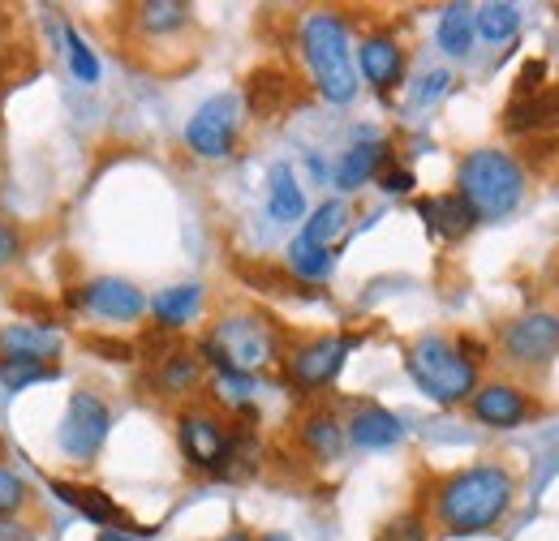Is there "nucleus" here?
<instances>
[{"instance_id": "nucleus-36", "label": "nucleus", "mask_w": 559, "mask_h": 541, "mask_svg": "<svg viewBox=\"0 0 559 541\" xmlns=\"http://www.w3.org/2000/svg\"><path fill=\"white\" fill-rule=\"evenodd\" d=\"M383 190L388 194H409L414 190V172H388L383 177Z\"/></svg>"}, {"instance_id": "nucleus-38", "label": "nucleus", "mask_w": 559, "mask_h": 541, "mask_svg": "<svg viewBox=\"0 0 559 541\" xmlns=\"http://www.w3.org/2000/svg\"><path fill=\"white\" fill-rule=\"evenodd\" d=\"M91 348H95V352H104V357H121V361H130V344H112V339H91Z\"/></svg>"}, {"instance_id": "nucleus-27", "label": "nucleus", "mask_w": 559, "mask_h": 541, "mask_svg": "<svg viewBox=\"0 0 559 541\" xmlns=\"http://www.w3.org/2000/svg\"><path fill=\"white\" fill-rule=\"evenodd\" d=\"M288 267L293 275H301V279H323L328 270H332V250H323V245H310V241H293L288 245Z\"/></svg>"}, {"instance_id": "nucleus-4", "label": "nucleus", "mask_w": 559, "mask_h": 541, "mask_svg": "<svg viewBox=\"0 0 559 541\" xmlns=\"http://www.w3.org/2000/svg\"><path fill=\"white\" fill-rule=\"evenodd\" d=\"M405 365H409V378L418 383L435 405H461L478 387V370L461 357V348L452 339L443 336H421L409 348Z\"/></svg>"}, {"instance_id": "nucleus-9", "label": "nucleus", "mask_w": 559, "mask_h": 541, "mask_svg": "<svg viewBox=\"0 0 559 541\" xmlns=\"http://www.w3.org/2000/svg\"><path fill=\"white\" fill-rule=\"evenodd\" d=\"M177 434H181L186 460L199 465V469H219L233 456V438H228V430L211 412H186L181 425H177Z\"/></svg>"}, {"instance_id": "nucleus-25", "label": "nucleus", "mask_w": 559, "mask_h": 541, "mask_svg": "<svg viewBox=\"0 0 559 541\" xmlns=\"http://www.w3.org/2000/svg\"><path fill=\"white\" fill-rule=\"evenodd\" d=\"M516 26H521V9L516 4H483V9H474V35H483L490 44L512 39Z\"/></svg>"}, {"instance_id": "nucleus-5", "label": "nucleus", "mask_w": 559, "mask_h": 541, "mask_svg": "<svg viewBox=\"0 0 559 541\" xmlns=\"http://www.w3.org/2000/svg\"><path fill=\"white\" fill-rule=\"evenodd\" d=\"M207 352L215 357V365L228 370V374H254L276 357V336H272V327L263 318L237 314V318H224L215 327V339L207 344Z\"/></svg>"}, {"instance_id": "nucleus-26", "label": "nucleus", "mask_w": 559, "mask_h": 541, "mask_svg": "<svg viewBox=\"0 0 559 541\" xmlns=\"http://www.w3.org/2000/svg\"><path fill=\"white\" fill-rule=\"evenodd\" d=\"M134 13H139V26L146 35H173L190 22V9L177 0H151V4H139Z\"/></svg>"}, {"instance_id": "nucleus-35", "label": "nucleus", "mask_w": 559, "mask_h": 541, "mask_svg": "<svg viewBox=\"0 0 559 541\" xmlns=\"http://www.w3.org/2000/svg\"><path fill=\"white\" fill-rule=\"evenodd\" d=\"M448 82H452V73H443V69H435V73H426V77H421L418 99H435V95H443V91H448Z\"/></svg>"}, {"instance_id": "nucleus-17", "label": "nucleus", "mask_w": 559, "mask_h": 541, "mask_svg": "<svg viewBox=\"0 0 559 541\" xmlns=\"http://www.w3.org/2000/svg\"><path fill=\"white\" fill-rule=\"evenodd\" d=\"M349 438L357 447H366V452H383V447L401 443V417H392L388 408L379 405L357 408L349 421Z\"/></svg>"}, {"instance_id": "nucleus-24", "label": "nucleus", "mask_w": 559, "mask_h": 541, "mask_svg": "<svg viewBox=\"0 0 559 541\" xmlns=\"http://www.w3.org/2000/svg\"><path fill=\"white\" fill-rule=\"evenodd\" d=\"M345 224H349V206L341 203V199H332V203H323L314 215H310V224H306L297 237L310 241V245H323V250H328V241H336V237L345 232Z\"/></svg>"}, {"instance_id": "nucleus-20", "label": "nucleus", "mask_w": 559, "mask_h": 541, "mask_svg": "<svg viewBox=\"0 0 559 541\" xmlns=\"http://www.w3.org/2000/svg\"><path fill=\"white\" fill-rule=\"evenodd\" d=\"M52 494H57V498H66L73 512H82V516H86V520H95V525H117V520H121L117 503H112L108 494L91 490V485H73V481H52Z\"/></svg>"}, {"instance_id": "nucleus-3", "label": "nucleus", "mask_w": 559, "mask_h": 541, "mask_svg": "<svg viewBox=\"0 0 559 541\" xmlns=\"http://www.w3.org/2000/svg\"><path fill=\"white\" fill-rule=\"evenodd\" d=\"M456 194L469 203L478 219H503L516 211L525 194V172L503 151H474L456 172Z\"/></svg>"}, {"instance_id": "nucleus-28", "label": "nucleus", "mask_w": 559, "mask_h": 541, "mask_svg": "<svg viewBox=\"0 0 559 541\" xmlns=\"http://www.w3.org/2000/svg\"><path fill=\"white\" fill-rule=\"evenodd\" d=\"M301 438H306V447H310L314 456H336V452H341V443H345V434H341L336 417H328V412L310 417V421L301 425Z\"/></svg>"}, {"instance_id": "nucleus-13", "label": "nucleus", "mask_w": 559, "mask_h": 541, "mask_svg": "<svg viewBox=\"0 0 559 541\" xmlns=\"http://www.w3.org/2000/svg\"><path fill=\"white\" fill-rule=\"evenodd\" d=\"M61 352V336L48 327H4L0 332V361H35V365H52V357Z\"/></svg>"}, {"instance_id": "nucleus-40", "label": "nucleus", "mask_w": 559, "mask_h": 541, "mask_svg": "<svg viewBox=\"0 0 559 541\" xmlns=\"http://www.w3.org/2000/svg\"><path fill=\"white\" fill-rule=\"evenodd\" d=\"M99 541H134L130 533H121V529H108V533H99Z\"/></svg>"}, {"instance_id": "nucleus-2", "label": "nucleus", "mask_w": 559, "mask_h": 541, "mask_svg": "<svg viewBox=\"0 0 559 541\" xmlns=\"http://www.w3.org/2000/svg\"><path fill=\"white\" fill-rule=\"evenodd\" d=\"M301 48H306V65L314 73V86L323 91V99L349 104L353 95H357V69H353L345 22L332 9L310 13L301 22Z\"/></svg>"}, {"instance_id": "nucleus-33", "label": "nucleus", "mask_w": 559, "mask_h": 541, "mask_svg": "<svg viewBox=\"0 0 559 541\" xmlns=\"http://www.w3.org/2000/svg\"><path fill=\"white\" fill-rule=\"evenodd\" d=\"M22 498H26V485L9 473V469H0V516L17 512V503H22Z\"/></svg>"}, {"instance_id": "nucleus-16", "label": "nucleus", "mask_w": 559, "mask_h": 541, "mask_svg": "<svg viewBox=\"0 0 559 541\" xmlns=\"http://www.w3.org/2000/svg\"><path fill=\"white\" fill-rule=\"evenodd\" d=\"M421 219L430 224V232H439L443 241H456V237H465L474 224H478V215L469 211V203L461 199V194H439V199H421L418 203Z\"/></svg>"}, {"instance_id": "nucleus-19", "label": "nucleus", "mask_w": 559, "mask_h": 541, "mask_svg": "<svg viewBox=\"0 0 559 541\" xmlns=\"http://www.w3.org/2000/svg\"><path fill=\"white\" fill-rule=\"evenodd\" d=\"M267 211L280 224H297L306 215V194L293 177V164H284V159L272 164V172H267Z\"/></svg>"}, {"instance_id": "nucleus-23", "label": "nucleus", "mask_w": 559, "mask_h": 541, "mask_svg": "<svg viewBox=\"0 0 559 541\" xmlns=\"http://www.w3.org/2000/svg\"><path fill=\"white\" fill-rule=\"evenodd\" d=\"M383 155H388V146H383V142H361V146H353L349 155L341 159V172H336V185H341V190H357L361 181H370V177L379 172V164H383Z\"/></svg>"}, {"instance_id": "nucleus-39", "label": "nucleus", "mask_w": 559, "mask_h": 541, "mask_svg": "<svg viewBox=\"0 0 559 541\" xmlns=\"http://www.w3.org/2000/svg\"><path fill=\"white\" fill-rule=\"evenodd\" d=\"M0 541H35L26 525H13V520H0Z\"/></svg>"}, {"instance_id": "nucleus-10", "label": "nucleus", "mask_w": 559, "mask_h": 541, "mask_svg": "<svg viewBox=\"0 0 559 541\" xmlns=\"http://www.w3.org/2000/svg\"><path fill=\"white\" fill-rule=\"evenodd\" d=\"M82 305L95 310L99 318H112V323H134L142 310H146L139 288H134L130 279H117V275L91 279V284L82 288Z\"/></svg>"}, {"instance_id": "nucleus-6", "label": "nucleus", "mask_w": 559, "mask_h": 541, "mask_svg": "<svg viewBox=\"0 0 559 541\" xmlns=\"http://www.w3.org/2000/svg\"><path fill=\"white\" fill-rule=\"evenodd\" d=\"M237 125H241V99L233 91H224V95H211L207 104L190 117L186 142L203 159H224L237 142Z\"/></svg>"}, {"instance_id": "nucleus-22", "label": "nucleus", "mask_w": 559, "mask_h": 541, "mask_svg": "<svg viewBox=\"0 0 559 541\" xmlns=\"http://www.w3.org/2000/svg\"><path fill=\"white\" fill-rule=\"evenodd\" d=\"M199 301H203V288H199V284H181V288L159 292L151 310H155V318H159L164 327H181V323H190V318L199 314Z\"/></svg>"}, {"instance_id": "nucleus-21", "label": "nucleus", "mask_w": 559, "mask_h": 541, "mask_svg": "<svg viewBox=\"0 0 559 541\" xmlns=\"http://www.w3.org/2000/svg\"><path fill=\"white\" fill-rule=\"evenodd\" d=\"M435 35H439V48L448 57H469V48H474V9L469 4H448L439 13Z\"/></svg>"}, {"instance_id": "nucleus-34", "label": "nucleus", "mask_w": 559, "mask_h": 541, "mask_svg": "<svg viewBox=\"0 0 559 541\" xmlns=\"http://www.w3.org/2000/svg\"><path fill=\"white\" fill-rule=\"evenodd\" d=\"M17 259H22V241H17V232H13V228L0 219V270L13 267Z\"/></svg>"}, {"instance_id": "nucleus-1", "label": "nucleus", "mask_w": 559, "mask_h": 541, "mask_svg": "<svg viewBox=\"0 0 559 541\" xmlns=\"http://www.w3.org/2000/svg\"><path fill=\"white\" fill-rule=\"evenodd\" d=\"M512 473L499 465H474L465 473L448 477L439 490V520L452 538H474L487 533L503 520V512L512 507Z\"/></svg>"}, {"instance_id": "nucleus-14", "label": "nucleus", "mask_w": 559, "mask_h": 541, "mask_svg": "<svg viewBox=\"0 0 559 541\" xmlns=\"http://www.w3.org/2000/svg\"><path fill=\"white\" fill-rule=\"evenodd\" d=\"M357 65H361V77L379 91H392L401 82V69H405V52L396 48V39L388 35H370L361 39V52H357Z\"/></svg>"}, {"instance_id": "nucleus-7", "label": "nucleus", "mask_w": 559, "mask_h": 541, "mask_svg": "<svg viewBox=\"0 0 559 541\" xmlns=\"http://www.w3.org/2000/svg\"><path fill=\"white\" fill-rule=\"evenodd\" d=\"M108 430H112L108 405L99 396H91V392H73L70 408L61 417V430H57V443H61V452L73 456V460H91L104 447Z\"/></svg>"}, {"instance_id": "nucleus-12", "label": "nucleus", "mask_w": 559, "mask_h": 541, "mask_svg": "<svg viewBox=\"0 0 559 541\" xmlns=\"http://www.w3.org/2000/svg\"><path fill=\"white\" fill-rule=\"evenodd\" d=\"M474 417L483 425H495V430L516 425V421L530 417V396L521 387H512V383H487V387L474 392Z\"/></svg>"}, {"instance_id": "nucleus-11", "label": "nucleus", "mask_w": 559, "mask_h": 541, "mask_svg": "<svg viewBox=\"0 0 559 541\" xmlns=\"http://www.w3.org/2000/svg\"><path fill=\"white\" fill-rule=\"evenodd\" d=\"M349 348H353V339H345V336H323V339H314V344H306V348H297V357H293V378H297L301 387H323V383H332V378L341 374Z\"/></svg>"}, {"instance_id": "nucleus-30", "label": "nucleus", "mask_w": 559, "mask_h": 541, "mask_svg": "<svg viewBox=\"0 0 559 541\" xmlns=\"http://www.w3.org/2000/svg\"><path fill=\"white\" fill-rule=\"evenodd\" d=\"M57 378V365H35V361H0V383L4 387H26V383H44Z\"/></svg>"}, {"instance_id": "nucleus-8", "label": "nucleus", "mask_w": 559, "mask_h": 541, "mask_svg": "<svg viewBox=\"0 0 559 541\" xmlns=\"http://www.w3.org/2000/svg\"><path fill=\"white\" fill-rule=\"evenodd\" d=\"M503 348L512 361L521 365H543L559 352V314L556 310H530L521 314L508 332H503Z\"/></svg>"}, {"instance_id": "nucleus-29", "label": "nucleus", "mask_w": 559, "mask_h": 541, "mask_svg": "<svg viewBox=\"0 0 559 541\" xmlns=\"http://www.w3.org/2000/svg\"><path fill=\"white\" fill-rule=\"evenodd\" d=\"M199 370H203V365H199L194 357L173 352V357L159 361V383H164V392H186V387L199 383Z\"/></svg>"}, {"instance_id": "nucleus-15", "label": "nucleus", "mask_w": 559, "mask_h": 541, "mask_svg": "<svg viewBox=\"0 0 559 541\" xmlns=\"http://www.w3.org/2000/svg\"><path fill=\"white\" fill-rule=\"evenodd\" d=\"M503 125H508V134L551 130V125H559V91L556 86H543V91H534V95L512 99L508 112H503Z\"/></svg>"}, {"instance_id": "nucleus-31", "label": "nucleus", "mask_w": 559, "mask_h": 541, "mask_svg": "<svg viewBox=\"0 0 559 541\" xmlns=\"http://www.w3.org/2000/svg\"><path fill=\"white\" fill-rule=\"evenodd\" d=\"M66 44H70V61H73L78 82H95V77H99V61H95V52L82 44V35H78V31H66Z\"/></svg>"}, {"instance_id": "nucleus-18", "label": "nucleus", "mask_w": 559, "mask_h": 541, "mask_svg": "<svg viewBox=\"0 0 559 541\" xmlns=\"http://www.w3.org/2000/svg\"><path fill=\"white\" fill-rule=\"evenodd\" d=\"M246 99H250V112H254V117L272 121V117H280V112L288 108L293 82H288V73H280V69H254L250 82H246Z\"/></svg>"}, {"instance_id": "nucleus-32", "label": "nucleus", "mask_w": 559, "mask_h": 541, "mask_svg": "<svg viewBox=\"0 0 559 541\" xmlns=\"http://www.w3.org/2000/svg\"><path fill=\"white\" fill-rule=\"evenodd\" d=\"M219 396L224 400H233V405H246L250 396H254V383H250V374H228V370H219Z\"/></svg>"}, {"instance_id": "nucleus-41", "label": "nucleus", "mask_w": 559, "mask_h": 541, "mask_svg": "<svg viewBox=\"0 0 559 541\" xmlns=\"http://www.w3.org/2000/svg\"><path fill=\"white\" fill-rule=\"evenodd\" d=\"M219 541H250V533H228V538H219Z\"/></svg>"}, {"instance_id": "nucleus-37", "label": "nucleus", "mask_w": 559, "mask_h": 541, "mask_svg": "<svg viewBox=\"0 0 559 541\" xmlns=\"http://www.w3.org/2000/svg\"><path fill=\"white\" fill-rule=\"evenodd\" d=\"M388 541H426L418 520H401V525H392V538Z\"/></svg>"}]
</instances>
